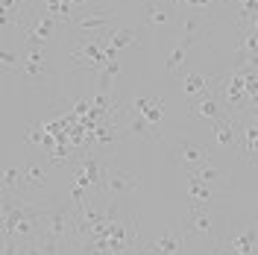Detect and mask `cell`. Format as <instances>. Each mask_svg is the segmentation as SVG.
Wrapping results in <instances>:
<instances>
[{"label": "cell", "mask_w": 258, "mask_h": 255, "mask_svg": "<svg viewBox=\"0 0 258 255\" xmlns=\"http://www.w3.org/2000/svg\"><path fill=\"white\" fill-rule=\"evenodd\" d=\"M164 147H167V159L173 161L176 167H185L188 173L197 170L200 164L211 161V147L206 141H200V138H191V135L164 141Z\"/></svg>", "instance_id": "cell-1"}, {"label": "cell", "mask_w": 258, "mask_h": 255, "mask_svg": "<svg viewBox=\"0 0 258 255\" xmlns=\"http://www.w3.org/2000/svg\"><path fill=\"white\" fill-rule=\"evenodd\" d=\"M211 88H214V94L223 100V106H226V112H229V114H238V117H241V114L246 112V106H249V97H246V82H243V71L232 68L229 74L217 77Z\"/></svg>", "instance_id": "cell-2"}, {"label": "cell", "mask_w": 258, "mask_h": 255, "mask_svg": "<svg viewBox=\"0 0 258 255\" xmlns=\"http://www.w3.org/2000/svg\"><path fill=\"white\" fill-rule=\"evenodd\" d=\"M71 59L74 62L68 65L71 71H103L109 56H106V47H103V35H80L77 44L71 47Z\"/></svg>", "instance_id": "cell-3"}, {"label": "cell", "mask_w": 258, "mask_h": 255, "mask_svg": "<svg viewBox=\"0 0 258 255\" xmlns=\"http://www.w3.org/2000/svg\"><path fill=\"white\" fill-rule=\"evenodd\" d=\"M71 27L82 35H103L112 27H117V12L109 6H91L85 12H77L71 18Z\"/></svg>", "instance_id": "cell-4"}, {"label": "cell", "mask_w": 258, "mask_h": 255, "mask_svg": "<svg viewBox=\"0 0 258 255\" xmlns=\"http://www.w3.org/2000/svg\"><path fill=\"white\" fill-rule=\"evenodd\" d=\"M211 147L223 153H241L243 147V120L238 114H226L211 123Z\"/></svg>", "instance_id": "cell-5"}, {"label": "cell", "mask_w": 258, "mask_h": 255, "mask_svg": "<svg viewBox=\"0 0 258 255\" xmlns=\"http://www.w3.org/2000/svg\"><path fill=\"white\" fill-rule=\"evenodd\" d=\"M141 188V176L129 167L120 164H106V173H103V185L100 194H112V197H132V194Z\"/></svg>", "instance_id": "cell-6"}, {"label": "cell", "mask_w": 258, "mask_h": 255, "mask_svg": "<svg viewBox=\"0 0 258 255\" xmlns=\"http://www.w3.org/2000/svg\"><path fill=\"white\" fill-rule=\"evenodd\" d=\"M138 255H185V232H179L176 223H167L159 238L141 240Z\"/></svg>", "instance_id": "cell-7"}, {"label": "cell", "mask_w": 258, "mask_h": 255, "mask_svg": "<svg viewBox=\"0 0 258 255\" xmlns=\"http://www.w3.org/2000/svg\"><path fill=\"white\" fill-rule=\"evenodd\" d=\"M62 27H64V24H59L53 15H47V12H35L32 21L27 24V30L21 32V38H24V44H27V47H44V44H47V41L62 30Z\"/></svg>", "instance_id": "cell-8"}, {"label": "cell", "mask_w": 258, "mask_h": 255, "mask_svg": "<svg viewBox=\"0 0 258 255\" xmlns=\"http://www.w3.org/2000/svg\"><path fill=\"white\" fill-rule=\"evenodd\" d=\"M18 71H21L24 80L32 82V85L44 82V77L50 74V59H47V53H44V47H27Z\"/></svg>", "instance_id": "cell-9"}, {"label": "cell", "mask_w": 258, "mask_h": 255, "mask_svg": "<svg viewBox=\"0 0 258 255\" xmlns=\"http://www.w3.org/2000/svg\"><path fill=\"white\" fill-rule=\"evenodd\" d=\"M188 112L194 114V117H203V120H220V117H226V106L223 100L214 94V88H209V91H203V94H197L191 100V106H188Z\"/></svg>", "instance_id": "cell-10"}, {"label": "cell", "mask_w": 258, "mask_h": 255, "mask_svg": "<svg viewBox=\"0 0 258 255\" xmlns=\"http://www.w3.org/2000/svg\"><path fill=\"white\" fill-rule=\"evenodd\" d=\"M129 109L138 112L144 120H150L156 129H159V123L164 120V112H167V109H164V100L156 97V94H141V97L135 94L132 100H129Z\"/></svg>", "instance_id": "cell-11"}, {"label": "cell", "mask_w": 258, "mask_h": 255, "mask_svg": "<svg viewBox=\"0 0 258 255\" xmlns=\"http://www.w3.org/2000/svg\"><path fill=\"white\" fill-rule=\"evenodd\" d=\"M135 44H138V32L132 27H112L109 32H103V47H106L109 59H117L120 50L135 47Z\"/></svg>", "instance_id": "cell-12"}, {"label": "cell", "mask_w": 258, "mask_h": 255, "mask_svg": "<svg viewBox=\"0 0 258 255\" xmlns=\"http://www.w3.org/2000/svg\"><path fill=\"white\" fill-rule=\"evenodd\" d=\"M214 80H217V77H209V74H203V71L185 68V71L179 74V94L197 97V94H203V91H209L211 85H214Z\"/></svg>", "instance_id": "cell-13"}, {"label": "cell", "mask_w": 258, "mask_h": 255, "mask_svg": "<svg viewBox=\"0 0 258 255\" xmlns=\"http://www.w3.org/2000/svg\"><path fill=\"white\" fill-rule=\"evenodd\" d=\"M185 229H188V235H194V238L209 240V243H217V238H214V223H211L209 211H203V208H191Z\"/></svg>", "instance_id": "cell-14"}, {"label": "cell", "mask_w": 258, "mask_h": 255, "mask_svg": "<svg viewBox=\"0 0 258 255\" xmlns=\"http://www.w3.org/2000/svg\"><path fill=\"white\" fill-rule=\"evenodd\" d=\"M47 185H50V167L38 164V161L24 164V194H27V197H30V194L44 191ZM30 200H32V197H30Z\"/></svg>", "instance_id": "cell-15"}, {"label": "cell", "mask_w": 258, "mask_h": 255, "mask_svg": "<svg viewBox=\"0 0 258 255\" xmlns=\"http://www.w3.org/2000/svg\"><path fill=\"white\" fill-rule=\"evenodd\" d=\"M185 188H188V200L194 203V208H206L211 200H214V188H211L209 182H203L200 176H194V173H188Z\"/></svg>", "instance_id": "cell-16"}, {"label": "cell", "mask_w": 258, "mask_h": 255, "mask_svg": "<svg viewBox=\"0 0 258 255\" xmlns=\"http://www.w3.org/2000/svg\"><path fill=\"white\" fill-rule=\"evenodd\" d=\"M235 252L241 255H255V246H258V229L255 226H246V229H241V232H235L232 238L226 240Z\"/></svg>", "instance_id": "cell-17"}, {"label": "cell", "mask_w": 258, "mask_h": 255, "mask_svg": "<svg viewBox=\"0 0 258 255\" xmlns=\"http://www.w3.org/2000/svg\"><path fill=\"white\" fill-rule=\"evenodd\" d=\"M194 41H197L194 35H185V38L179 41L176 47L170 50V56H167V74H170V77H176V74H182V71H185V62H188V50H191Z\"/></svg>", "instance_id": "cell-18"}, {"label": "cell", "mask_w": 258, "mask_h": 255, "mask_svg": "<svg viewBox=\"0 0 258 255\" xmlns=\"http://www.w3.org/2000/svg\"><path fill=\"white\" fill-rule=\"evenodd\" d=\"M191 173L200 176L203 182H209L211 188H220V185H223V167H220L214 159L206 161V164H200V167H197V170H191Z\"/></svg>", "instance_id": "cell-19"}, {"label": "cell", "mask_w": 258, "mask_h": 255, "mask_svg": "<svg viewBox=\"0 0 258 255\" xmlns=\"http://www.w3.org/2000/svg\"><path fill=\"white\" fill-rule=\"evenodd\" d=\"M44 12L53 15L59 24H64V27L71 24V18L77 15V12H74V6H71V0H44Z\"/></svg>", "instance_id": "cell-20"}, {"label": "cell", "mask_w": 258, "mask_h": 255, "mask_svg": "<svg viewBox=\"0 0 258 255\" xmlns=\"http://www.w3.org/2000/svg\"><path fill=\"white\" fill-rule=\"evenodd\" d=\"M117 71H120V59H109L106 68L100 71V80H97V91H100V94H109V91H112V80H114Z\"/></svg>", "instance_id": "cell-21"}, {"label": "cell", "mask_w": 258, "mask_h": 255, "mask_svg": "<svg viewBox=\"0 0 258 255\" xmlns=\"http://www.w3.org/2000/svg\"><path fill=\"white\" fill-rule=\"evenodd\" d=\"M144 21L147 24H164V21H170V15L161 9L159 3H147L144 6Z\"/></svg>", "instance_id": "cell-22"}, {"label": "cell", "mask_w": 258, "mask_h": 255, "mask_svg": "<svg viewBox=\"0 0 258 255\" xmlns=\"http://www.w3.org/2000/svg\"><path fill=\"white\" fill-rule=\"evenodd\" d=\"M21 59H24V56H15L9 44H3V50H0V62H3V68H6V71H9V68H15V65L21 68Z\"/></svg>", "instance_id": "cell-23"}, {"label": "cell", "mask_w": 258, "mask_h": 255, "mask_svg": "<svg viewBox=\"0 0 258 255\" xmlns=\"http://www.w3.org/2000/svg\"><path fill=\"white\" fill-rule=\"evenodd\" d=\"M71 6H74V12H85V9L97 6V0H71Z\"/></svg>", "instance_id": "cell-24"}, {"label": "cell", "mask_w": 258, "mask_h": 255, "mask_svg": "<svg viewBox=\"0 0 258 255\" xmlns=\"http://www.w3.org/2000/svg\"><path fill=\"white\" fill-rule=\"evenodd\" d=\"M232 3H238V6H243V3H246V0H232Z\"/></svg>", "instance_id": "cell-25"}, {"label": "cell", "mask_w": 258, "mask_h": 255, "mask_svg": "<svg viewBox=\"0 0 258 255\" xmlns=\"http://www.w3.org/2000/svg\"><path fill=\"white\" fill-rule=\"evenodd\" d=\"M255 255H258V246H255Z\"/></svg>", "instance_id": "cell-26"}]
</instances>
